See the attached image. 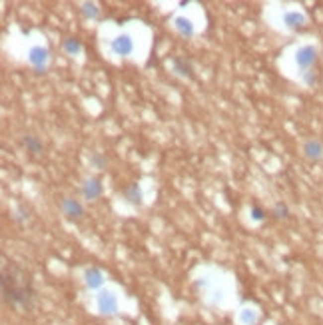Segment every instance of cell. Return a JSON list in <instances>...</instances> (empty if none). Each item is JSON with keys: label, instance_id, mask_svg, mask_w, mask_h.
Returning <instances> with one entry per match:
<instances>
[{"label": "cell", "instance_id": "cell-11", "mask_svg": "<svg viewBox=\"0 0 323 325\" xmlns=\"http://www.w3.org/2000/svg\"><path fill=\"white\" fill-rule=\"evenodd\" d=\"M24 146L30 154H40L42 152V142L36 138V136H26L24 138Z\"/></svg>", "mask_w": 323, "mask_h": 325}, {"label": "cell", "instance_id": "cell-7", "mask_svg": "<svg viewBox=\"0 0 323 325\" xmlns=\"http://www.w3.org/2000/svg\"><path fill=\"white\" fill-rule=\"evenodd\" d=\"M82 194L86 196V200H96L100 194H102V184L98 178H90L84 182V188H82Z\"/></svg>", "mask_w": 323, "mask_h": 325}, {"label": "cell", "instance_id": "cell-17", "mask_svg": "<svg viewBox=\"0 0 323 325\" xmlns=\"http://www.w3.org/2000/svg\"><path fill=\"white\" fill-rule=\"evenodd\" d=\"M84 14H86L88 18H96V16H98L96 4H84Z\"/></svg>", "mask_w": 323, "mask_h": 325}, {"label": "cell", "instance_id": "cell-2", "mask_svg": "<svg viewBox=\"0 0 323 325\" xmlns=\"http://www.w3.org/2000/svg\"><path fill=\"white\" fill-rule=\"evenodd\" d=\"M295 62H297V66H299L301 70H309V68L317 62V50H315L313 46H303V48H299L297 54H295Z\"/></svg>", "mask_w": 323, "mask_h": 325}, {"label": "cell", "instance_id": "cell-19", "mask_svg": "<svg viewBox=\"0 0 323 325\" xmlns=\"http://www.w3.org/2000/svg\"><path fill=\"white\" fill-rule=\"evenodd\" d=\"M251 216H253V220H255V222H261L265 214H263V212H261L257 206H253V208H251Z\"/></svg>", "mask_w": 323, "mask_h": 325}, {"label": "cell", "instance_id": "cell-16", "mask_svg": "<svg viewBox=\"0 0 323 325\" xmlns=\"http://www.w3.org/2000/svg\"><path fill=\"white\" fill-rule=\"evenodd\" d=\"M273 216L275 218H287V206L285 204H277L273 208Z\"/></svg>", "mask_w": 323, "mask_h": 325}, {"label": "cell", "instance_id": "cell-5", "mask_svg": "<svg viewBox=\"0 0 323 325\" xmlns=\"http://www.w3.org/2000/svg\"><path fill=\"white\" fill-rule=\"evenodd\" d=\"M28 60L36 70H44V66L48 62V50L46 48H32Z\"/></svg>", "mask_w": 323, "mask_h": 325}, {"label": "cell", "instance_id": "cell-6", "mask_svg": "<svg viewBox=\"0 0 323 325\" xmlns=\"http://www.w3.org/2000/svg\"><path fill=\"white\" fill-rule=\"evenodd\" d=\"M112 50H114V54H118V56H128V54H132L134 44H132V40H130L128 36H120V38H116V40L112 42Z\"/></svg>", "mask_w": 323, "mask_h": 325}, {"label": "cell", "instance_id": "cell-12", "mask_svg": "<svg viewBox=\"0 0 323 325\" xmlns=\"http://www.w3.org/2000/svg\"><path fill=\"white\" fill-rule=\"evenodd\" d=\"M174 70H176L180 76H188V78H192V76H194V74H192L190 64H188V62H184L182 58H174Z\"/></svg>", "mask_w": 323, "mask_h": 325}, {"label": "cell", "instance_id": "cell-10", "mask_svg": "<svg viewBox=\"0 0 323 325\" xmlns=\"http://www.w3.org/2000/svg\"><path fill=\"white\" fill-rule=\"evenodd\" d=\"M285 24L291 26V28H299L305 24V16L299 14V12H287L285 14Z\"/></svg>", "mask_w": 323, "mask_h": 325}, {"label": "cell", "instance_id": "cell-8", "mask_svg": "<svg viewBox=\"0 0 323 325\" xmlns=\"http://www.w3.org/2000/svg\"><path fill=\"white\" fill-rule=\"evenodd\" d=\"M62 210H64V214L70 218V220H78V218H82L84 216V208L76 202V200H64L62 202Z\"/></svg>", "mask_w": 323, "mask_h": 325}, {"label": "cell", "instance_id": "cell-1", "mask_svg": "<svg viewBox=\"0 0 323 325\" xmlns=\"http://www.w3.org/2000/svg\"><path fill=\"white\" fill-rule=\"evenodd\" d=\"M2 297L6 305L18 311H30L36 305L32 275L14 261H4L2 265Z\"/></svg>", "mask_w": 323, "mask_h": 325}, {"label": "cell", "instance_id": "cell-18", "mask_svg": "<svg viewBox=\"0 0 323 325\" xmlns=\"http://www.w3.org/2000/svg\"><path fill=\"white\" fill-rule=\"evenodd\" d=\"M90 162H92L96 168H104V166H106V160H104L102 156H98V154H92V156H90Z\"/></svg>", "mask_w": 323, "mask_h": 325}, {"label": "cell", "instance_id": "cell-9", "mask_svg": "<svg viewBox=\"0 0 323 325\" xmlns=\"http://www.w3.org/2000/svg\"><path fill=\"white\" fill-rule=\"evenodd\" d=\"M102 283H104V275H102L100 269L92 267V269L86 271V285H88L90 289H98Z\"/></svg>", "mask_w": 323, "mask_h": 325}, {"label": "cell", "instance_id": "cell-15", "mask_svg": "<svg viewBox=\"0 0 323 325\" xmlns=\"http://www.w3.org/2000/svg\"><path fill=\"white\" fill-rule=\"evenodd\" d=\"M64 50H66L68 54H80V52H82V44H80V40H76V38H68V40L64 42Z\"/></svg>", "mask_w": 323, "mask_h": 325}, {"label": "cell", "instance_id": "cell-3", "mask_svg": "<svg viewBox=\"0 0 323 325\" xmlns=\"http://www.w3.org/2000/svg\"><path fill=\"white\" fill-rule=\"evenodd\" d=\"M303 154L311 162H319L323 158V144L319 140H307L303 144Z\"/></svg>", "mask_w": 323, "mask_h": 325}, {"label": "cell", "instance_id": "cell-4", "mask_svg": "<svg viewBox=\"0 0 323 325\" xmlns=\"http://www.w3.org/2000/svg\"><path fill=\"white\" fill-rule=\"evenodd\" d=\"M98 309H100V313H104V315H112V313H116V309H118V301H116L114 293H110V291L102 293V295L98 297Z\"/></svg>", "mask_w": 323, "mask_h": 325}, {"label": "cell", "instance_id": "cell-13", "mask_svg": "<svg viewBox=\"0 0 323 325\" xmlns=\"http://www.w3.org/2000/svg\"><path fill=\"white\" fill-rule=\"evenodd\" d=\"M126 200L132 202V204H142V192H140L138 184H132V186L126 190Z\"/></svg>", "mask_w": 323, "mask_h": 325}, {"label": "cell", "instance_id": "cell-14", "mask_svg": "<svg viewBox=\"0 0 323 325\" xmlns=\"http://www.w3.org/2000/svg\"><path fill=\"white\" fill-rule=\"evenodd\" d=\"M176 28H178V32L184 34V36H192V34H194V26H192L190 20H184V18L176 20Z\"/></svg>", "mask_w": 323, "mask_h": 325}]
</instances>
